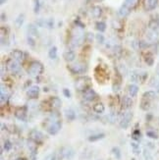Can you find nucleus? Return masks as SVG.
Wrapping results in <instances>:
<instances>
[{
  "instance_id": "nucleus-42",
  "label": "nucleus",
  "mask_w": 159,
  "mask_h": 160,
  "mask_svg": "<svg viewBox=\"0 0 159 160\" xmlns=\"http://www.w3.org/2000/svg\"><path fill=\"white\" fill-rule=\"evenodd\" d=\"M28 45H31V46H32V47H34V46L35 45L34 39L32 38L31 35H30V36H28Z\"/></svg>"
},
{
  "instance_id": "nucleus-28",
  "label": "nucleus",
  "mask_w": 159,
  "mask_h": 160,
  "mask_svg": "<svg viewBox=\"0 0 159 160\" xmlns=\"http://www.w3.org/2000/svg\"><path fill=\"white\" fill-rule=\"evenodd\" d=\"M28 146L30 148V150L32 151V153H37V143H35V141L30 139L28 140Z\"/></svg>"
},
{
  "instance_id": "nucleus-41",
  "label": "nucleus",
  "mask_w": 159,
  "mask_h": 160,
  "mask_svg": "<svg viewBox=\"0 0 159 160\" xmlns=\"http://www.w3.org/2000/svg\"><path fill=\"white\" fill-rule=\"evenodd\" d=\"M95 38H96V41L98 43H100V44H102V43L105 41V38H104V36L101 35V34H97L95 35Z\"/></svg>"
},
{
  "instance_id": "nucleus-37",
  "label": "nucleus",
  "mask_w": 159,
  "mask_h": 160,
  "mask_svg": "<svg viewBox=\"0 0 159 160\" xmlns=\"http://www.w3.org/2000/svg\"><path fill=\"white\" fill-rule=\"evenodd\" d=\"M146 136L148 137H150V139H153V140H157L158 139L157 133L154 132V131H151V130L147 131V132H146Z\"/></svg>"
},
{
  "instance_id": "nucleus-30",
  "label": "nucleus",
  "mask_w": 159,
  "mask_h": 160,
  "mask_svg": "<svg viewBox=\"0 0 159 160\" xmlns=\"http://www.w3.org/2000/svg\"><path fill=\"white\" fill-rule=\"evenodd\" d=\"M24 22H25V15H24V14H20V15L17 17V19L15 21L16 27L17 28L22 27V26H23V24H24Z\"/></svg>"
},
{
  "instance_id": "nucleus-18",
  "label": "nucleus",
  "mask_w": 159,
  "mask_h": 160,
  "mask_svg": "<svg viewBox=\"0 0 159 160\" xmlns=\"http://www.w3.org/2000/svg\"><path fill=\"white\" fill-rule=\"evenodd\" d=\"M63 57H64V59L67 61V62H72V61L75 59L76 54H75V52L73 51V50H68V51L64 52Z\"/></svg>"
},
{
  "instance_id": "nucleus-25",
  "label": "nucleus",
  "mask_w": 159,
  "mask_h": 160,
  "mask_svg": "<svg viewBox=\"0 0 159 160\" xmlns=\"http://www.w3.org/2000/svg\"><path fill=\"white\" fill-rule=\"evenodd\" d=\"M142 97L146 98V99L152 101L155 99V97H156V92H153V90H148V92H146L142 94Z\"/></svg>"
},
{
  "instance_id": "nucleus-1",
  "label": "nucleus",
  "mask_w": 159,
  "mask_h": 160,
  "mask_svg": "<svg viewBox=\"0 0 159 160\" xmlns=\"http://www.w3.org/2000/svg\"><path fill=\"white\" fill-rule=\"evenodd\" d=\"M75 86H76V89L78 90L85 92L86 89H90V86H92V80H90L89 77L82 76V77H80L76 80Z\"/></svg>"
},
{
  "instance_id": "nucleus-15",
  "label": "nucleus",
  "mask_w": 159,
  "mask_h": 160,
  "mask_svg": "<svg viewBox=\"0 0 159 160\" xmlns=\"http://www.w3.org/2000/svg\"><path fill=\"white\" fill-rule=\"evenodd\" d=\"M158 0H144V8L146 11H152L156 8Z\"/></svg>"
},
{
  "instance_id": "nucleus-24",
  "label": "nucleus",
  "mask_w": 159,
  "mask_h": 160,
  "mask_svg": "<svg viewBox=\"0 0 159 160\" xmlns=\"http://www.w3.org/2000/svg\"><path fill=\"white\" fill-rule=\"evenodd\" d=\"M65 117L67 118V120L69 121H74L76 118V113L73 109H67L65 110Z\"/></svg>"
},
{
  "instance_id": "nucleus-6",
  "label": "nucleus",
  "mask_w": 159,
  "mask_h": 160,
  "mask_svg": "<svg viewBox=\"0 0 159 160\" xmlns=\"http://www.w3.org/2000/svg\"><path fill=\"white\" fill-rule=\"evenodd\" d=\"M7 69H8L11 73H13V74H17V73H19L21 71L19 62L12 59V58L7 61Z\"/></svg>"
},
{
  "instance_id": "nucleus-29",
  "label": "nucleus",
  "mask_w": 159,
  "mask_h": 160,
  "mask_svg": "<svg viewBox=\"0 0 159 160\" xmlns=\"http://www.w3.org/2000/svg\"><path fill=\"white\" fill-rule=\"evenodd\" d=\"M131 146H132V149H133L134 154L139 155L140 153V144L138 143H136V141H133V143H131Z\"/></svg>"
},
{
  "instance_id": "nucleus-43",
  "label": "nucleus",
  "mask_w": 159,
  "mask_h": 160,
  "mask_svg": "<svg viewBox=\"0 0 159 160\" xmlns=\"http://www.w3.org/2000/svg\"><path fill=\"white\" fill-rule=\"evenodd\" d=\"M63 94H64V96L67 98L71 97V92L68 89H63Z\"/></svg>"
},
{
  "instance_id": "nucleus-20",
  "label": "nucleus",
  "mask_w": 159,
  "mask_h": 160,
  "mask_svg": "<svg viewBox=\"0 0 159 160\" xmlns=\"http://www.w3.org/2000/svg\"><path fill=\"white\" fill-rule=\"evenodd\" d=\"M43 4H44V0H34V12L38 14Z\"/></svg>"
},
{
  "instance_id": "nucleus-48",
  "label": "nucleus",
  "mask_w": 159,
  "mask_h": 160,
  "mask_svg": "<svg viewBox=\"0 0 159 160\" xmlns=\"http://www.w3.org/2000/svg\"><path fill=\"white\" fill-rule=\"evenodd\" d=\"M1 17H2V18H1V20H2V21H4V14H2Z\"/></svg>"
},
{
  "instance_id": "nucleus-14",
  "label": "nucleus",
  "mask_w": 159,
  "mask_h": 160,
  "mask_svg": "<svg viewBox=\"0 0 159 160\" xmlns=\"http://www.w3.org/2000/svg\"><path fill=\"white\" fill-rule=\"evenodd\" d=\"M133 105V100H132V97H130L129 95H125L122 97V100H121V106L123 109H129L131 108Z\"/></svg>"
},
{
  "instance_id": "nucleus-4",
  "label": "nucleus",
  "mask_w": 159,
  "mask_h": 160,
  "mask_svg": "<svg viewBox=\"0 0 159 160\" xmlns=\"http://www.w3.org/2000/svg\"><path fill=\"white\" fill-rule=\"evenodd\" d=\"M75 154L74 149L69 146H64L60 148L58 151V156H57V160H63V159H72Z\"/></svg>"
},
{
  "instance_id": "nucleus-7",
  "label": "nucleus",
  "mask_w": 159,
  "mask_h": 160,
  "mask_svg": "<svg viewBox=\"0 0 159 160\" xmlns=\"http://www.w3.org/2000/svg\"><path fill=\"white\" fill-rule=\"evenodd\" d=\"M147 78V74L146 72L138 73V72H133L131 74V80L134 83H143Z\"/></svg>"
},
{
  "instance_id": "nucleus-3",
  "label": "nucleus",
  "mask_w": 159,
  "mask_h": 160,
  "mask_svg": "<svg viewBox=\"0 0 159 160\" xmlns=\"http://www.w3.org/2000/svg\"><path fill=\"white\" fill-rule=\"evenodd\" d=\"M133 119V113L131 111H127L122 113L120 118H119V125H120V128L122 129H127L130 126V123H131Z\"/></svg>"
},
{
  "instance_id": "nucleus-35",
  "label": "nucleus",
  "mask_w": 159,
  "mask_h": 160,
  "mask_svg": "<svg viewBox=\"0 0 159 160\" xmlns=\"http://www.w3.org/2000/svg\"><path fill=\"white\" fill-rule=\"evenodd\" d=\"M112 154L115 156V158L116 159H118V160L121 159V151H120V149H119V147L115 146V147L112 148Z\"/></svg>"
},
{
  "instance_id": "nucleus-9",
  "label": "nucleus",
  "mask_w": 159,
  "mask_h": 160,
  "mask_svg": "<svg viewBox=\"0 0 159 160\" xmlns=\"http://www.w3.org/2000/svg\"><path fill=\"white\" fill-rule=\"evenodd\" d=\"M43 134L41 132H39L38 130H32L30 132V139L34 141H35L37 143H41L43 140Z\"/></svg>"
},
{
  "instance_id": "nucleus-23",
  "label": "nucleus",
  "mask_w": 159,
  "mask_h": 160,
  "mask_svg": "<svg viewBox=\"0 0 159 160\" xmlns=\"http://www.w3.org/2000/svg\"><path fill=\"white\" fill-rule=\"evenodd\" d=\"M93 111H94L95 113L101 114V113H103V112L105 111V106L103 105V103L98 102V103L93 105Z\"/></svg>"
},
{
  "instance_id": "nucleus-34",
  "label": "nucleus",
  "mask_w": 159,
  "mask_h": 160,
  "mask_svg": "<svg viewBox=\"0 0 159 160\" xmlns=\"http://www.w3.org/2000/svg\"><path fill=\"white\" fill-rule=\"evenodd\" d=\"M8 93H7L6 92H4V89L1 88V96H0V101H1V103L2 104H4L7 100H8Z\"/></svg>"
},
{
  "instance_id": "nucleus-31",
  "label": "nucleus",
  "mask_w": 159,
  "mask_h": 160,
  "mask_svg": "<svg viewBox=\"0 0 159 160\" xmlns=\"http://www.w3.org/2000/svg\"><path fill=\"white\" fill-rule=\"evenodd\" d=\"M48 56L51 60H55L57 58V48L55 46H52L48 51Z\"/></svg>"
},
{
  "instance_id": "nucleus-44",
  "label": "nucleus",
  "mask_w": 159,
  "mask_h": 160,
  "mask_svg": "<svg viewBox=\"0 0 159 160\" xmlns=\"http://www.w3.org/2000/svg\"><path fill=\"white\" fill-rule=\"evenodd\" d=\"M45 160H57V155H56V153L49 154L47 157L45 158Z\"/></svg>"
},
{
  "instance_id": "nucleus-11",
  "label": "nucleus",
  "mask_w": 159,
  "mask_h": 160,
  "mask_svg": "<svg viewBox=\"0 0 159 160\" xmlns=\"http://www.w3.org/2000/svg\"><path fill=\"white\" fill-rule=\"evenodd\" d=\"M15 117L18 120H21V121H26V119H27V108L26 107L18 108L15 111Z\"/></svg>"
},
{
  "instance_id": "nucleus-39",
  "label": "nucleus",
  "mask_w": 159,
  "mask_h": 160,
  "mask_svg": "<svg viewBox=\"0 0 159 160\" xmlns=\"http://www.w3.org/2000/svg\"><path fill=\"white\" fill-rule=\"evenodd\" d=\"M132 137H133V140H140V132L139 129H136L135 131H134L133 134H132Z\"/></svg>"
},
{
  "instance_id": "nucleus-10",
  "label": "nucleus",
  "mask_w": 159,
  "mask_h": 160,
  "mask_svg": "<svg viewBox=\"0 0 159 160\" xmlns=\"http://www.w3.org/2000/svg\"><path fill=\"white\" fill-rule=\"evenodd\" d=\"M38 94H39V88L38 86H32L27 92V95L28 98H31V99H35V98H38Z\"/></svg>"
},
{
  "instance_id": "nucleus-19",
  "label": "nucleus",
  "mask_w": 159,
  "mask_h": 160,
  "mask_svg": "<svg viewBox=\"0 0 159 160\" xmlns=\"http://www.w3.org/2000/svg\"><path fill=\"white\" fill-rule=\"evenodd\" d=\"M92 15L93 18H100L101 15H102V9H101V7L99 6H93L92 8Z\"/></svg>"
},
{
  "instance_id": "nucleus-32",
  "label": "nucleus",
  "mask_w": 159,
  "mask_h": 160,
  "mask_svg": "<svg viewBox=\"0 0 159 160\" xmlns=\"http://www.w3.org/2000/svg\"><path fill=\"white\" fill-rule=\"evenodd\" d=\"M28 34H30L31 35H38V32L37 27H35L34 25H32V24L28 25Z\"/></svg>"
},
{
  "instance_id": "nucleus-38",
  "label": "nucleus",
  "mask_w": 159,
  "mask_h": 160,
  "mask_svg": "<svg viewBox=\"0 0 159 160\" xmlns=\"http://www.w3.org/2000/svg\"><path fill=\"white\" fill-rule=\"evenodd\" d=\"M12 147H13V144H12V143H11L10 140H5L4 141V144H3V148H4L5 151H10Z\"/></svg>"
},
{
  "instance_id": "nucleus-33",
  "label": "nucleus",
  "mask_w": 159,
  "mask_h": 160,
  "mask_svg": "<svg viewBox=\"0 0 159 160\" xmlns=\"http://www.w3.org/2000/svg\"><path fill=\"white\" fill-rule=\"evenodd\" d=\"M96 30L100 32H103L104 31L106 30V25L104 22H97L96 23Z\"/></svg>"
},
{
  "instance_id": "nucleus-36",
  "label": "nucleus",
  "mask_w": 159,
  "mask_h": 160,
  "mask_svg": "<svg viewBox=\"0 0 159 160\" xmlns=\"http://www.w3.org/2000/svg\"><path fill=\"white\" fill-rule=\"evenodd\" d=\"M144 60H146V64L148 65V66H152L153 62H154V58L152 57L151 54H146V57H144Z\"/></svg>"
},
{
  "instance_id": "nucleus-50",
  "label": "nucleus",
  "mask_w": 159,
  "mask_h": 160,
  "mask_svg": "<svg viewBox=\"0 0 159 160\" xmlns=\"http://www.w3.org/2000/svg\"><path fill=\"white\" fill-rule=\"evenodd\" d=\"M132 160H136V159H134V158H133V159H132Z\"/></svg>"
},
{
  "instance_id": "nucleus-12",
  "label": "nucleus",
  "mask_w": 159,
  "mask_h": 160,
  "mask_svg": "<svg viewBox=\"0 0 159 160\" xmlns=\"http://www.w3.org/2000/svg\"><path fill=\"white\" fill-rule=\"evenodd\" d=\"M61 105H62V101L59 97L57 96H53V97H50L49 98V106L50 108L52 109H59L61 107Z\"/></svg>"
},
{
  "instance_id": "nucleus-47",
  "label": "nucleus",
  "mask_w": 159,
  "mask_h": 160,
  "mask_svg": "<svg viewBox=\"0 0 159 160\" xmlns=\"http://www.w3.org/2000/svg\"><path fill=\"white\" fill-rule=\"evenodd\" d=\"M7 0H0V3H1V5H3L4 3H6Z\"/></svg>"
},
{
  "instance_id": "nucleus-40",
  "label": "nucleus",
  "mask_w": 159,
  "mask_h": 160,
  "mask_svg": "<svg viewBox=\"0 0 159 160\" xmlns=\"http://www.w3.org/2000/svg\"><path fill=\"white\" fill-rule=\"evenodd\" d=\"M143 156H144V160H154L153 156L151 155V153L147 149L143 150Z\"/></svg>"
},
{
  "instance_id": "nucleus-8",
  "label": "nucleus",
  "mask_w": 159,
  "mask_h": 160,
  "mask_svg": "<svg viewBox=\"0 0 159 160\" xmlns=\"http://www.w3.org/2000/svg\"><path fill=\"white\" fill-rule=\"evenodd\" d=\"M82 97H84L85 100L92 102V101H94L97 98V94L94 90L90 88V89H86L85 92H82Z\"/></svg>"
},
{
  "instance_id": "nucleus-16",
  "label": "nucleus",
  "mask_w": 159,
  "mask_h": 160,
  "mask_svg": "<svg viewBox=\"0 0 159 160\" xmlns=\"http://www.w3.org/2000/svg\"><path fill=\"white\" fill-rule=\"evenodd\" d=\"M128 95L130 97H136L139 92V86L136 85H130L128 86Z\"/></svg>"
},
{
  "instance_id": "nucleus-13",
  "label": "nucleus",
  "mask_w": 159,
  "mask_h": 160,
  "mask_svg": "<svg viewBox=\"0 0 159 160\" xmlns=\"http://www.w3.org/2000/svg\"><path fill=\"white\" fill-rule=\"evenodd\" d=\"M11 57H12V59L18 61V62H22V61H24V59H25L24 52L21 51V50H19V49L13 50V51L11 52Z\"/></svg>"
},
{
  "instance_id": "nucleus-27",
  "label": "nucleus",
  "mask_w": 159,
  "mask_h": 160,
  "mask_svg": "<svg viewBox=\"0 0 159 160\" xmlns=\"http://www.w3.org/2000/svg\"><path fill=\"white\" fill-rule=\"evenodd\" d=\"M130 12H131V10H129L127 7H125V6H122L120 9H119V11H118V14H119V16L120 17H127L129 14H130Z\"/></svg>"
},
{
  "instance_id": "nucleus-5",
  "label": "nucleus",
  "mask_w": 159,
  "mask_h": 160,
  "mask_svg": "<svg viewBox=\"0 0 159 160\" xmlns=\"http://www.w3.org/2000/svg\"><path fill=\"white\" fill-rule=\"evenodd\" d=\"M68 69L73 73V74H84L85 72L88 70V67L85 63L77 62L75 64H72L70 66H68Z\"/></svg>"
},
{
  "instance_id": "nucleus-49",
  "label": "nucleus",
  "mask_w": 159,
  "mask_h": 160,
  "mask_svg": "<svg viewBox=\"0 0 159 160\" xmlns=\"http://www.w3.org/2000/svg\"><path fill=\"white\" fill-rule=\"evenodd\" d=\"M16 160H26V159H25V158H17Z\"/></svg>"
},
{
  "instance_id": "nucleus-17",
  "label": "nucleus",
  "mask_w": 159,
  "mask_h": 160,
  "mask_svg": "<svg viewBox=\"0 0 159 160\" xmlns=\"http://www.w3.org/2000/svg\"><path fill=\"white\" fill-rule=\"evenodd\" d=\"M139 1H140V0H125L123 6L127 7L129 10H133V9H135L136 6H138Z\"/></svg>"
},
{
  "instance_id": "nucleus-22",
  "label": "nucleus",
  "mask_w": 159,
  "mask_h": 160,
  "mask_svg": "<svg viewBox=\"0 0 159 160\" xmlns=\"http://www.w3.org/2000/svg\"><path fill=\"white\" fill-rule=\"evenodd\" d=\"M105 137V134L100 133V134H92L90 137H88V141H92V143H94V141L100 140Z\"/></svg>"
},
{
  "instance_id": "nucleus-46",
  "label": "nucleus",
  "mask_w": 159,
  "mask_h": 160,
  "mask_svg": "<svg viewBox=\"0 0 159 160\" xmlns=\"http://www.w3.org/2000/svg\"><path fill=\"white\" fill-rule=\"evenodd\" d=\"M75 24H76V25H79V27H80V28H82H82H85V25H84V24H82L79 20L75 21Z\"/></svg>"
},
{
  "instance_id": "nucleus-45",
  "label": "nucleus",
  "mask_w": 159,
  "mask_h": 160,
  "mask_svg": "<svg viewBox=\"0 0 159 160\" xmlns=\"http://www.w3.org/2000/svg\"><path fill=\"white\" fill-rule=\"evenodd\" d=\"M45 23H46V26H47L48 29H52L53 28V20L52 19L47 20V21L45 22Z\"/></svg>"
},
{
  "instance_id": "nucleus-21",
  "label": "nucleus",
  "mask_w": 159,
  "mask_h": 160,
  "mask_svg": "<svg viewBox=\"0 0 159 160\" xmlns=\"http://www.w3.org/2000/svg\"><path fill=\"white\" fill-rule=\"evenodd\" d=\"M151 106V100L148 99H146V98H142V100H140V108L142 109L144 111H147Z\"/></svg>"
},
{
  "instance_id": "nucleus-26",
  "label": "nucleus",
  "mask_w": 159,
  "mask_h": 160,
  "mask_svg": "<svg viewBox=\"0 0 159 160\" xmlns=\"http://www.w3.org/2000/svg\"><path fill=\"white\" fill-rule=\"evenodd\" d=\"M149 27L152 29V30H156V29L159 28V15L155 16L153 19L150 21Z\"/></svg>"
},
{
  "instance_id": "nucleus-2",
  "label": "nucleus",
  "mask_w": 159,
  "mask_h": 160,
  "mask_svg": "<svg viewBox=\"0 0 159 160\" xmlns=\"http://www.w3.org/2000/svg\"><path fill=\"white\" fill-rule=\"evenodd\" d=\"M43 72H44V67L38 61H32L28 68V73L32 77H38V76L41 75Z\"/></svg>"
}]
</instances>
